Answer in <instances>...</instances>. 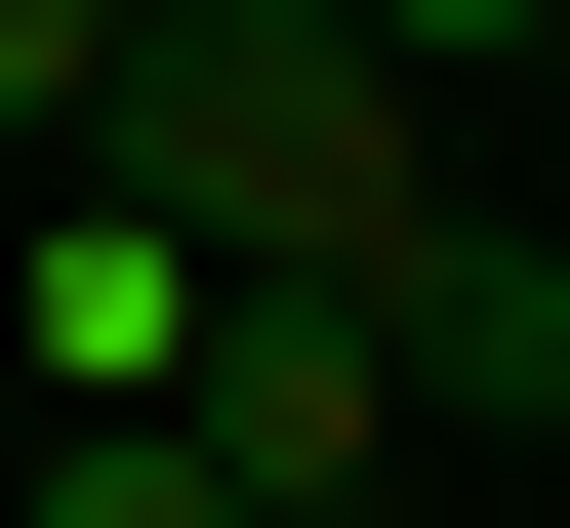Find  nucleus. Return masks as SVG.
Segmentation results:
<instances>
[{"label": "nucleus", "mask_w": 570, "mask_h": 528, "mask_svg": "<svg viewBox=\"0 0 570 528\" xmlns=\"http://www.w3.org/2000/svg\"><path fill=\"white\" fill-rule=\"evenodd\" d=\"M204 285H285V326H407V245H449V163H407V41H326V0H164L122 41V163Z\"/></svg>", "instance_id": "f257e3e1"}, {"label": "nucleus", "mask_w": 570, "mask_h": 528, "mask_svg": "<svg viewBox=\"0 0 570 528\" xmlns=\"http://www.w3.org/2000/svg\"><path fill=\"white\" fill-rule=\"evenodd\" d=\"M204 326H245V285L164 245V203H0V407L82 447V407H204Z\"/></svg>", "instance_id": "f03ea898"}, {"label": "nucleus", "mask_w": 570, "mask_h": 528, "mask_svg": "<svg viewBox=\"0 0 570 528\" xmlns=\"http://www.w3.org/2000/svg\"><path fill=\"white\" fill-rule=\"evenodd\" d=\"M367 366H407V407H449V447H530V407H570V245H489V203H449Z\"/></svg>", "instance_id": "7ed1b4c3"}, {"label": "nucleus", "mask_w": 570, "mask_h": 528, "mask_svg": "<svg viewBox=\"0 0 570 528\" xmlns=\"http://www.w3.org/2000/svg\"><path fill=\"white\" fill-rule=\"evenodd\" d=\"M0 528H245V488H204V407H82V447H0Z\"/></svg>", "instance_id": "20e7f679"}, {"label": "nucleus", "mask_w": 570, "mask_h": 528, "mask_svg": "<svg viewBox=\"0 0 570 528\" xmlns=\"http://www.w3.org/2000/svg\"><path fill=\"white\" fill-rule=\"evenodd\" d=\"M0 447H41V407H0Z\"/></svg>", "instance_id": "39448f33"}]
</instances>
